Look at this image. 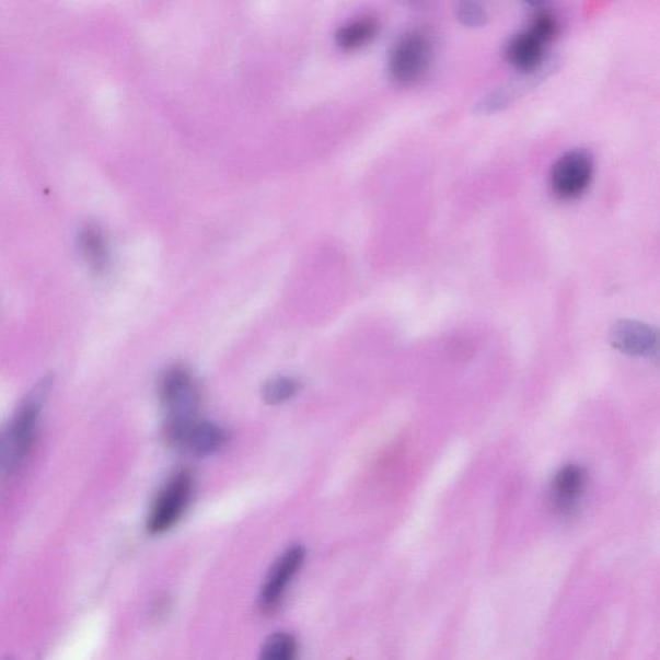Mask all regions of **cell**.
Masks as SVG:
<instances>
[{
	"mask_svg": "<svg viewBox=\"0 0 660 660\" xmlns=\"http://www.w3.org/2000/svg\"><path fill=\"white\" fill-rule=\"evenodd\" d=\"M612 345L616 350L633 357L657 358L658 333L647 324L623 321L614 326Z\"/></svg>",
	"mask_w": 660,
	"mask_h": 660,
	"instance_id": "cell-10",
	"label": "cell"
},
{
	"mask_svg": "<svg viewBox=\"0 0 660 660\" xmlns=\"http://www.w3.org/2000/svg\"><path fill=\"white\" fill-rule=\"evenodd\" d=\"M586 470L577 464H568L557 471L549 485V500L553 509L561 517H570L578 510L587 488Z\"/></svg>",
	"mask_w": 660,
	"mask_h": 660,
	"instance_id": "cell-9",
	"label": "cell"
},
{
	"mask_svg": "<svg viewBox=\"0 0 660 660\" xmlns=\"http://www.w3.org/2000/svg\"><path fill=\"white\" fill-rule=\"evenodd\" d=\"M303 547L293 546L286 551L277 561L270 572H268L263 590L259 594V604L265 611L277 607L280 604L282 594L286 593L297 572L301 570L304 561Z\"/></svg>",
	"mask_w": 660,
	"mask_h": 660,
	"instance_id": "cell-8",
	"label": "cell"
},
{
	"mask_svg": "<svg viewBox=\"0 0 660 660\" xmlns=\"http://www.w3.org/2000/svg\"><path fill=\"white\" fill-rule=\"evenodd\" d=\"M79 251L93 271H104L108 263L106 239L94 224H85L78 236Z\"/></svg>",
	"mask_w": 660,
	"mask_h": 660,
	"instance_id": "cell-11",
	"label": "cell"
},
{
	"mask_svg": "<svg viewBox=\"0 0 660 660\" xmlns=\"http://www.w3.org/2000/svg\"><path fill=\"white\" fill-rule=\"evenodd\" d=\"M296 638L286 633L268 637L259 656V660H296Z\"/></svg>",
	"mask_w": 660,
	"mask_h": 660,
	"instance_id": "cell-13",
	"label": "cell"
},
{
	"mask_svg": "<svg viewBox=\"0 0 660 660\" xmlns=\"http://www.w3.org/2000/svg\"><path fill=\"white\" fill-rule=\"evenodd\" d=\"M379 34V23L373 18H362L340 28L338 43L345 49H357L368 45Z\"/></svg>",
	"mask_w": 660,
	"mask_h": 660,
	"instance_id": "cell-12",
	"label": "cell"
},
{
	"mask_svg": "<svg viewBox=\"0 0 660 660\" xmlns=\"http://www.w3.org/2000/svg\"><path fill=\"white\" fill-rule=\"evenodd\" d=\"M162 402L169 410L166 424L186 422L197 419L200 395L193 375L185 368H172L162 377L161 387Z\"/></svg>",
	"mask_w": 660,
	"mask_h": 660,
	"instance_id": "cell-5",
	"label": "cell"
},
{
	"mask_svg": "<svg viewBox=\"0 0 660 660\" xmlns=\"http://www.w3.org/2000/svg\"><path fill=\"white\" fill-rule=\"evenodd\" d=\"M53 389L54 377H45L28 391L14 412L10 429L2 438V460L9 471L16 470L31 454Z\"/></svg>",
	"mask_w": 660,
	"mask_h": 660,
	"instance_id": "cell-1",
	"label": "cell"
},
{
	"mask_svg": "<svg viewBox=\"0 0 660 660\" xmlns=\"http://www.w3.org/2000/svg\"><path fill=\"white\" fill-rule=\"evenodd\" d=\"M593 177V161L589 152L572 150L554 164L551 186L558 198L572 200L586 193Z\"/></svg>",
	"mask_w": 660,
	"mask_h": 660,
	"instance_id": "cell-6",
	"label": "cell"
},
{
	"mask_svg": "<svg viewBox=\"0 0 660 660\" xmlns=\"http://www.w3.org/2000/svg\"><path fill=\"white\" fill-rule=\"evenodd\" d=\"M432 45L429 36L415 32L403 36L391 50L389 72L398 84L419 81L430 68Z\"/></svg>",
	"mask_w": 660,
	"mask_h": 660,
	"instance_id": "cell-4",
	"label": "cell"
},
{
	"mask_svg": "<svg viewBox=\"0 0 660 660\" xmlns=\"http://www.w3.org/2000/svg\"><path fill=\"white\" fill-rule=\"evenodd\" d=\"M459 19L463 25L478 27L487 23L488 14L480 4L462 3L459 9Z\"/></svg>",
	"mask_w": 660,
	"mask_h": 660,
	"instance_id": "cell-15",
	"label": "cell"
},
{
	"mask_svg": "<svg viewBox=\"0 0 660 660\" xmlns=\"http://www.w3.org/2000/svg\"><path fill=\"white\" fill-rule=\"evenodd\" d=\"M0 460H2V438H0Z\"/></svg>",
	"mask_w": 660,
	"mask_h": 660,
	"instance_id": "cell-16",
	"label": "cell"
},
{
	"mask_svg": "<svg viewBox=\"0 0 660 660\" xmlns=\"http://www.w3.org/2000/svg\"><path fill=\"white\" fill-rule=\"evenodd\" d=\"M194 490V477L188 471L173 475L151 506L147 526L150 534L170 531L187 510Z\"/></svg>",
	"mask_w": 660,
	"mask_h": 660,
	"instance_id": "cell-3",
	"label": "cell"
},
{
	"mask_svg": "<svg viewBox=\"0 0 660 660\" xmlns=\"http://www.w3.org/2000/svg\"><path fill=\"white\" fill-rule=\"evenodd\" d=\"M165 439L170 444L184 451L206 456L219 452L228 442V432L222 427L210 422H192L165 429Z\"/></svg>",
	"mask_w": 660,
	"mask_h": 660,
	"instance_id": "cell-7",
	"label": "cell"
},
{
	"mask_svg": "<svg viewBox=\"0 0 660 660\" xmlns=\"http://www.w3.org/2000/svg\"><path fill=\"white\" fill-rule=\"evenodd\" d=\"M299 390V381L289 379V377H277L265 384L263 396L267 404L279 405L294 397Z\"/></svg>",
	"mask_w": 660,
	"mask_h": 660,
	"instance_id": "cell-14",
	"label": "cell"
},
{
	"mask_svg": "<svg viewBox=\"0 0 660 660\" xmlns=\"http://www.w3.org/2000/svg\"><path fill=\"white\" fill-rule=\"evenodd\" d=\"M558 34L556 25L546 18H533L528 31L514 34L506 45V58L521 72L539 70L546 60L547 47Z\"/></svg>",
	"mask_w": 660,
	"mask_h": 660,
	"instance_id": "cell-2",
	"label": "cell"
}]
</instances>
